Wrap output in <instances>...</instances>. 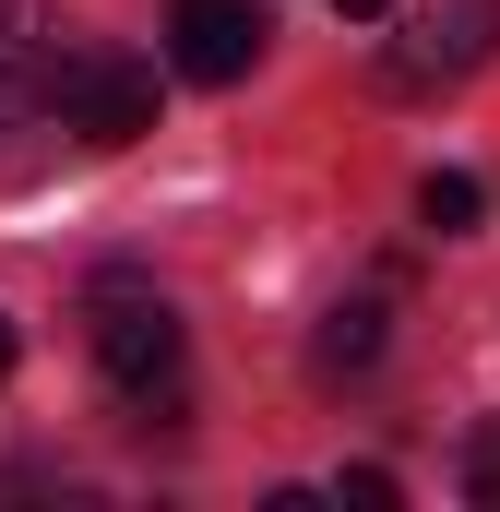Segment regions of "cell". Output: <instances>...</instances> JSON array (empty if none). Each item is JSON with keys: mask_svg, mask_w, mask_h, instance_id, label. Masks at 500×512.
<instances>
[{"mask_svg": "<svg viewBox=\"0 0 500 512\" xmlns=\"http://www.w3.org/2000/svg\"><path fill=\"white\" fill-rule=\"evenodd\" d=\"M84 346H96L108 393H120L143 429L179 417V310H167L143 274H96V286H84Z\"/></svg>", "mask_w": 500, "mask_h": 512, "instance_id": "6da1fadb", "label": "cell"}, {"mask_svg": "<svg viewBox=\"0 0 500 512\" xmlns=\"http://www.w3.org/2000/svg\"><path fill=\"white\" fill-rule=\"evenodd\" d=\"M489 60H500V0H417L381 36V96H453Z\"/></svg>", "mask_w": 500, "mask_h": 512, "instance_id": "7a4b0ae2", "label": "cell"}, {"mask_svg": "<svg viewBox=\"0 0 500 512\" xmlns=\"http://www.w3.org/2000/svg\"><path fill=\"white\" fill-rule=\"evenodd\" d=\"M48 108H60V131H84V143H131V131H155V72L131 48H60Z\"/></svg>", "mask_w": 500, "mask_h": 512, "instance_id": "3957f363", "label": "cell"}, {"mask_svg": "<svg viewBox=\"0 0 500 512\" xmlns=\"http://www.w3.org/2000/svg\"><path fill=\"white\" fill-rule=\"evenodd\" d=\"M262 48H274V0H179L167 12V60L191 84H239Z\"/></svg>", "mask_w": 500, "mask_h": 512, "instance_id": "277c9868", "label": "cell"}, {"mask_svg": "<svg viewBox=\"0 0 500 512\" xmlns=\"http://www.w3.org/2000/svg\"><path fill=\"white\" fill-rule=\"evenodd\" d=\"M48 84H60V12L48 0H0V131L48 120Z\"/></svg>", "mask_w": 500, "mask_h": 512, "instance_id": "5b68a950", "label": "cell"}, {"mask_svg": "<svg viewBox=\"0 0 500 512\" xmlns=\"http://www.w3.org/2000/svg\"><path fill=\"white\" fill-rule=\"evenodd\" d=\"M370 358H381V286L346 298V310H322V334H310V370H322V382H358Z\"/></svg>", "mask_w": 500, "mask_h": 512, "instance_id": "8992f818", "label": "cell"}, {"mask_svg": "<svg viewBox=\"0 0 500 512\" xmlns=\"http://www.w3.org/2000/svg\"><path fill=\"white\" fill-rule=\"evenodd\" d=\"M477 215H489V191H477L465 167H429V179H417V227H429V239H477Z\"/></svg>", "mask_w": 500, "mask_h": 512, "instance_id": "52a82bcc", "label": "cell"}, {"mask_svg": "<svg viewBox=\"0 0 500 512\" xmlns=\"http://www.w3.org/2000/svg\"><path fill=\"white\" fill-rule=\"evenodd\" d=\"M465 489L500 512V417H477V429H465Z\"/></svg>", "mask_w": 500, "mask_h": 512, "instance_id": "ba28073f", "label": "cell"}, {"mask_svg": "<svg viewBox=\"0 0 500 512\" xmlns=\"http://www.w3.org/2000/svg\"><path fill=\"white\" fill-rule=\"evenodd\" d=\"M346 501H358V512H393L405 489H393V465H346Z\"/></svg>", "mask_w": 500, "mask_h": 512, "instance_id": "9c48e42d", "label": "cell"}, {"mask_svg": "<svg viewBox=\"0 0 500 512\" xmlns=\"http://www.w3.org/2000/svg\"><path fill=\"white\" fill-rule=\"evenodd\" d=\"M334 12H358V24H381V12H405V0H334Z\"/></svg>", "mask_w": 500, "mask_h": 512, "instance_id": "30bf717a", "label": "cell"}, {"mask_svg": "<svg viewBox=\"0 0 500 512\" xmlns=\"http://www.w3.org/2000/svg\"><path fill=\"white\" fill-rule=\"evenodd\" d=\"M0 382H12V322H0Z\"/></svg>", "mask_w": 500, "mask_h": 512, "instance_id": "8fae6325", "label": "cell"}]
</instances>
